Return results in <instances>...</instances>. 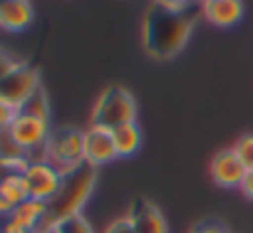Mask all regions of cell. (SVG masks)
I'll list each match as a JSON object with an SVG mask.
<instances>
[{
  "instance_id": "7402d4cb",
  "label": "cell",
  "mask_w": 253,
  "mask_h": 233,
  "mask_svg": "<svg viewBox=\"0 0 253 233\" xmlns=\"http://www.w3.org/2000/svg\"><path fill=\"white\" fill-rule=\"evenodd\" d=\"M15 114H18V109H13L10 104H5L3 99H0V132H5V129L13 124Z\"/></svg>"
},
{
  "instance_id": "603a6c76",
  "label": "cell",
  "mask_w": 253,
  "mask_h": 233,
  "mask_svg": "<svg viewBox=\"0 0 253 233\" xmlns=\"http://www.w3.org/2000/svg\"><path fill=\"white\" fill-rule=\"evenodd\" d=\"M104 233H134V228H132L129 218H126V216H122V218L112 221V223L107 226V231H104Z\"/></svg>"
},
{
  "instance_id": "9a60e30c",
  "label": "cell",
  "mask_w": 253,
  "mask_h": 233,
  "mask_svg": "<svg viewBox=\"0 0 253 233\" xmlns=\"http://www.w3.org/2000/svg\"><path fill=\"white\" fill-rule=\"evenodd\" d=\"M45 216H47V203H45V201H38V198L23 201V203L10 213V218H13L18 226H23L25 231H30V233H38V231H40Z\"/></svg>"
},
{
  "instance_id": "3957f363",
  "label": "cell",
  "mask_w": 253,
  "mask_h": 233,
  "mask_svg": "<svg viewBox=\"0 0 253 233\" xmlns=\"http://www.w3.org/2000/svg\"><path fill=\"white\" fill-rule=\"evenodd\" d=\"M137 99L126 92L124 87H107L94 109H92V124L97 127H107V129H117L122 124H132L137 122Z\"/></svg>"
},
{
  "instance_id": "cb8c5ba5",
  "label": "cell",
  "mask_w": 253,
  "mask_h": 233,
  "mask_svg": "<svg viewBox=\"0 0 253 233\" xmlns=\"http://www.w3.org/2000/svg\"><path fill=\"white\" fill-rule=\"evenodd\" d=\"M0 233H30V231H25L23 226H18V223L8 216V218H0Z\"/></svg>"
},
{
  "instance_id": "5bb4252c",
  "label": "cell",
  "mask_w": 253,
  "mask_h": 233,
  "mask_svg": "<svg viewBox=\"0 0 253 233\" xmlns=\"http://www.w3.org/2000/svg\"><path fill=\"white\" fill-rule=\"evenodd\" d=\"M112 139H114L117 159H129L142 149L144 134H142L139 122H132V124H122V127L112 129Z\"/></svg>"
},
{
  "instance_id": "4fadbf2b",
  "label": "cell",
  "mask_w": 253,
  "mask_h": 233,
  "mask_svg": "<svg viewBox=\"0 0 253 233\" xmlns=\"http://www.w3.org/2000/svg\"><path fill=\"white\" fill-rule=\"evenodd\" d=\"M33 161V156L10 137V132H0V171H15L23 174L28 169V164Z\"/></svg>"
},
{
  "instance_id": "6da1fadb",
  "label": "cell",
  "mask_w": 253,
  "mask_h": 233,
  "mask_svg": "<svg viewBox=\"0 0 253 233\" xmlns=\"http://www.w3.org/2000/svg\"><path fill=\"white\" fill-rule=\"evenodd\" d=\"M194 20L186 13H174L162 5H152L142 23L144 50L157 60H169L179 55L191 38Z\"/></svg>"
},
{
  "instance_id": "7c38bea8",
  "label": "cell",
  "mask_w": 253,
  "mask_h": 233,
  "mask_svg": "<svg viewBox=\"0 0 253 233\" xmlns=\"http://www.w3.org/2000/svg\"><path fill=\"white\" fill-rule=\"evenodd\" d=\"M126 218H129L134 233H169V223L164 213L149 201H137L129 208Z\"/></svg>"
},
{
  "instance_id": "8fae6325",
  "label": "cell",
  "mask_w": 253,
  "mask_h": 233,
  "mask_svg": "<svg viewBox=\"0 0 253 233\" xmlns=\"http://www.w3.org/2000/svg\"><path fill=\"white\" fill-rule=\"evenodd\" d=\"M35 10L30 0H0V30L23 33L33 25Z\"/></svg>"
},
{
  "instance_id": "7a4b0ae2",
  "label": "cell",
  "mask_w": 253,
  "mask_h": 233,
  "mask_svg": "<svg viewBox=\"0 0 253 233\" xmlns=\"http://www.w3.org/2000/svg\"><path fill=\"white\" fill-rule=\"evenodd\" d=\"M94 184H97V169H92L87 164L80 166L77 171L67 174L65 181H62L60 194L47 203V216H45V221H42L38 233H52L60 221H65L70 216H80L84 203L92 196Z\"/></svg>"
},
{
  "instance_id": "d4e9b609",
  "label": "cell",
  "mask_w": 253,
  "mask_h": 233,
  "mask_svg": "<svg viewBox=\"0 0 253 233\" xmlns=\"http://www.w3.org/2000/svg\"><path fill=\"white\" fill-rule=\"evenodd\" d=\"M248 201H253V171H248L246 174V179H243V184H241V189H238Z\"/></svg>"
},
{
  "instance_id": "8992f818",
  "label": "cell",
  "mask_w": 253,
  "mask_h": 233,
  "mask_svg": "<svg viewBox=\"0 0 253 233\" xmlns=\"http://www.w3.org/2000/svg\"><path fill=\"white\" fill-rule=\"evenodd\" d=\"M40 89V72L25 62H18L3 79H0V99L13 109H23L28 99Z\"/></svg>"
},
{
  "instance_id": "2e32d148",
  "label": "cell",
  "mask_w": 253,
  "mask_h": 233,
  "mask_svg": "<svg viewBox=\"0 0 253 233\" xmlns=\"http://www.w3.org/2000/svg\"><path fill=\"white\" fill-rule=\"evenodd\" d=\"M0 194L13 203V208H18L23 201L30 198L23 174H15V171H3L0 174Z\"/></svg>"
},
{
  "instance_id": "d6986e66",
  "label": "cell",
  "mask_w": 253,
  "mask_h": 233,
  "mask_svg": "<svg viewBox=\"0 0 253 233\" xmlns=\"http://www.w3.org/2000/svg\"><path fill=\"white\" fill-rule=\"evenodd\" d=\"M52 233H94V228H92L89 221L80 213V216H70V218L60 221Z\"/></svg>"
},
{
  "instance_id": "ba28073f",
  "label": "cell",
  "mask_w": 253,
  "mask_h": 233,
  "mask_svg": "<svg viewBox=\"0 0 253 233\" xmlns=\"http://www.w3.org/2000/svg\"><path fill=\"white\" fill-rule=\"evenodd\" d=\"M112 161H117L112 129L89 124L84 129V164L92 169H99V166H107Z\"/></svg>"
},
{
  "instance_id": "4316f807",
  "label": "cell",
  "mask_w": 253,
  "mask_h": 233,
  "mask_svg": "<svg viewBox=\"0 0 253 233\" xmlns=\"http://www.w3.org/2000/svg\"><path fill=\"white\" fill-rule=\"evenodd\" d=\"M13 211H15V208H13V203H10L3 194H0V218H8Z\"/></svg>"
},
{
  "instance_id": "9c48e42d",
  "label": "cell",
  "mask_w": 253,
  "mask_h": 233,
  "mask_svg": "<svg viewBox=\"0 0 253 233\" xmlns=\"http://www.w3.org/2000/svg\"><path fill=\"white\" fill-rule=\"evenodd\" d=\"M211 179L216 186L221 189H241L248 169L241 164V159L233 154V149H223V152H216V156L211 159Z\"/></svg>"
},
{
  "instance_id": "277c9868",
  "label": "cell",
  "mask_w": 253,
  "mask_h": 233,
  "mask_svg": "<svg viewBox=\"0 0 253 233\" xmlns=\"http://www.w3.org/2000/svg\"><path fill=\"white\" fill-rule=\"evenodd\" d=\"M42 156L50 164H55L65 176L77 171L80 166H84V132H80L75 127L52 129Z\"/></svg>"
},
{
  "instance_id": "484cf974",
  "label": "cell",
  "mask_w": 253,
  "mask_h": 233,
  "mask_svg": "<svg viewBox=\"0 0 253 233\" xmlns=\"http://www.w3.org/2000/svg\"><path fill=\"white\" fill-rule=\"evenodd\" d=\"M15 65H18L15 60H10L8 55H3V52H0V79H3V77H5V75H8L13 67H15Z\"/></svg>"
},
{
  "instance_id": "52a82bcc",
  "label": "cell",
  "mask_w": 253,
  "mask_h": 233,
  "mask_svg": "<svg viewBox=\"0 0 253 233\" xmlns=\"http://www.w3.org/2000/svg\"><path fill=\"white\" fill-rule=\"evenodd\" d=\"M23 179H25V186H28V194L30 198H38V201H45L50 203L60 189H62V181H65V174L50 164L45 156H38L28 164V169L23 171Z\"/></svg>"
},
{
  "instance_id": "5b68a950",
  "label": "cell",
  "mask_w": 253,
  "mask_h": 233,
  "mask_svg": "<svg viewBox=\"0 0 253 233\" xmlns=\"http://www.w3.org/2000/svg\"><path fill=\"white\" fill-rule=\"evenodd\" d=\"M8 132L33 159H38V156L45 154L52 127H50V119H42V116H35V114H28V112H18L13 124L8 127Z\"/></svg>"
},
{
  "instance_id": "ac0fdd59",
  "label": "cell",
  "mask_w": 253,
  "mask_h": 233,
  "mask_svg": "<svg viewBox=\"0 0 253 233\" xmlns=\"http://www.w3.org/2000/svg\"><path fill=\"white\" fill-rule=\"evenodd\" d=\"M231 149H233V154L241 159V164H243L248 171H253V134L238 137L236 144H233Z\"/></svg>"
},
{
  "instance_id": "30bf717a",
  "label": "cell",
  "mask_w": 253,
  "mask_h": 233,
  "mask_svg": "<svg viewBox=\"0 0 253 233\" xmlns=\"http://www.w3.org/2000/svg\"><path fill=\"white\" fill-rule=\"evenodd\" d=\"M243 13V0H201V15L213 28H233Z\"/></svg>"
},
{
  "instance_id": "e0dca14e",
  "label": "cell",
  "mask_w": 253,
  "mask_h": 233,
  "mask_svg": "<svg viewBox=\"0 0 253 233\" xmlns=\"http://www.w3.org/2000/svg\"><path fill=\"white\" fill-rule=\"evenodd\" d=\"M20 112H28V114H35V116H42V119H50V102H47V94H45V89L40 87L30 99H28V104L20 109Z\"/></svg>"
},
{
  "instance_id": "44dd1931",
  "label": "cell",
  "mask_w": 253,
  "mask_h": 233,
  "mask_svg": "<svg viewBox=\"0 0 253 233\" xmlns=\"http://www.w3.org/2000/svg\"><path fill=\"white\" fill-rule=\"evenodd\" d=\"M196 0H154V5H162L167 10H174V13H186Z\"/></svg>"
},
{
  "instance_id": "ffe728a7",
  "label": "cell",
  "mask_w": 253,
  "mask_h": 233,
  "mask_svg": "<svg viewBox=\"0 0 253 233\" xmlns=\"http://www.w3.org/2000/svg\"><path fill=\"white\" fill-rule=\"evenodd\" d=\"M191 233H228V231H226V226H223L221 221H213V218H206V221H201V223H196V226L191 228Z\"/></svg>"
}]
</instances>
